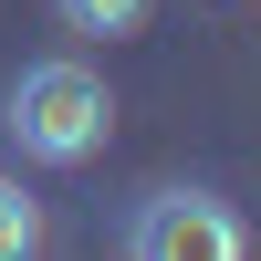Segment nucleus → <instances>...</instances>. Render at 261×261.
Listing matches in <instances>:
<instances>
[{"label": "nucleus", "instance_id": "nucleus-4", "mask_svg": "<svg viewBox=\"0 0 261 261\" xmlns=\"http://www.w3.org/2000/svg\"><path fill=\"white\" fill-rule=\"evenodd\" d=\"M42 251V199L21 178H0V261H32Z\"/></svg>", "mask_w": 261, "mask_h": 261}, {"label": "nucleus", "instance_id": "nucleus-3", "mask_svg": "<svg viewBox=\"0 0 261 261\" xmlns=\"http://www.w3.org/2000/svg\"><path fill=\"white\" fill-rule=\"evenodd\" d=\"M53 21L84 32V42H136L146 21H157V0H53Z\"/></svg>", "mask_w": 261, "mask_h": 261}, {"label": "nucleus", "instance_id": "nucleus-2", "mask_svg": "<svg viewBox=\"0 0 261 261\" xmlns=\"http://www.w3.org/2000/svg\"><path fill=\"white\" fill-rule=\"evenodd\" d=\"M125 251L136 261H241L251 220L220 188H146V199L125 209Z\"/></svg>", "mask_w": 261, "mask_h": 261}, {"label": "nucleus", "instance_id": "nucleus-1", "mask_svg": "<svg viewBox=\"0 0 261 261\" xmlns=\"http://www.w3.org/2000/svg\"><path fill=\"white\" fill-rule=\"evenodd\" d=\"M0 136H11L32 167H84L105 136H115V94H105V73L73 63V53L21 63L11 94H0Z\"/></svg>", "mask_w": 261, "mask_h": 261}]
</instances>
